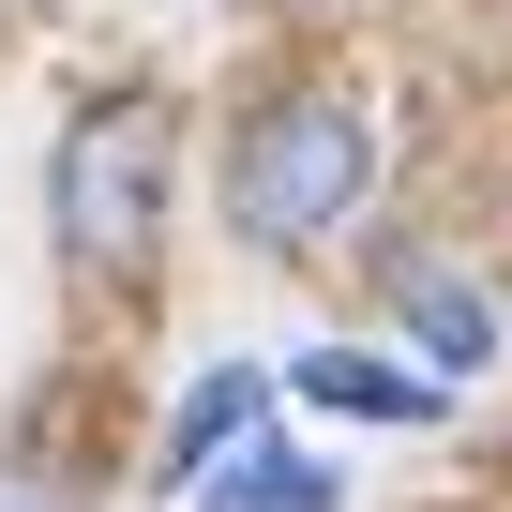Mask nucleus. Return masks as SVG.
Instances as JSON below:
<instances>
[{"label":"nucleus","mask_w":512,"mask_h":512,"mask_svg":"<svg viewBox=\"0 0 512 512\" xmlns=\"http://www.w3.org/2000/svg\"><path fill=\"white\" fill-rule=\"evenodd\" d=\"M166 226V106L121 91L61 136V256H91V272H136Z\"/></svg>","instance_id":"f03ea898"},{"label":"nucleus","mask_w":512,"mask_h":512,"mask_svg":"<svg viewBox=\"0 0 512 512\" xmlns=\"http://www.w3.org/2000/svg\"><path fill=\"white\" fill-rule=\"evenodd\" d=\"M362 181H377V106L317 76V91H287V106H256V136H241V166H226V211H241V241L302 256V241H332V226L362 211Z\"/></svg>","instance_id":"f257e3e1"},{"label":"nucleus","mask_w":512,"mask_h":512,"mask_svg":"<svg viewBox=\"0 0 512 512\" xmlns=\"http://www.w3.org/2000/svg\"><path fill=\"white\" fill-rule=\"evenodd\" d=\"M241 437H256V377L226 362V377H196V407L166 437V482H211V452H241Z\"/></svg>","instance_id":"39448f33"},{"label":"nucleus","mask_w":512,"mask_h":512,"mask_svg":"<svg viewBox=\"0 0 512 512\" xmlns=\"http://www.w3.org/2000/svg\"><path fill=\"white\" fill-rule=\"evenodd\" d=\"M211 512H332V467H302V452H226V497Z\"/></svg>","instance_id":"423d86ee"},{"label":"nucleus","mask_w":512,"mask_h":512,"mask_svg":"<svg viewBox=\"0 0 512 512\" xmlns=\"http://www.w3.org/2000/svg\"><path fill=\"white\" fill-rule=\"evenodd\" d=\"M0 512H76V497H61V467H0Z\"/></svg>","instance_id":"0eeeda50"},{"label":"nucleus","mask_w":512,"mask_h":512,"mask_svg":"<svg viewBox=\"0 0 512 512\" xmlns=\"http://www.w3.org/2000/svg\"><path fill=\"white\" fill-rule=\"evenodd\" d=\"M302 392L347 407V422H437V377H392V362H362V347H302Z\"/></svg>","instance_id":"7ed1b4c3"},{"label":"nucleus","mask_w":512,"mask_h":512,"mask_svg":"<svg viewBox=\"0 0 512 512\" xmlns=\"http://www.w3.org/2000/svg\"><path fill=\"white\" fill-rule=\"evenodd\" d=\"M407 332H422V362H452V377H482V362H497V302H482V287H452V272H407Z\"/></svg>","instance_id":"20e7f679"}]
</instances>
